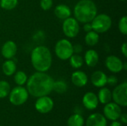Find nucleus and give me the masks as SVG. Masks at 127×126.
<instances>
[{
    "label": "nucleus",
    "mask_w": 127,
    "mask_h": 126,
    "mask_svg": "<svg viewBox=\"0 0 127 126\" xmlns=\"http://www.w3.org/2000/svg\"><path fill=\"white\" fill-rule=\"evenodd\" d=\"M54 80L46 72L36 71L28 77L26 89L29 95L38 98L49 95L53 91Z\"/></svg>",
    "instance_id": "nucleus-1"
},
{
    "label": "nucleus",
    "mask_w": 127,
    "mask_h": 126,
    "mask_svg": "<svg viewBox=\"0 0 127 126\" xmlns=\"http://www.w3.org/2000/svg\"><path fill=\"white\" fill-rule=\"evenodd\" d=\"M53 62L50 49L45 45L35 47L31 53V62L33 68L39 72H47Z\"/></svg>",
    "instance_id": "nucleus-2"
},
{
    "label": "nucleus",
    "mask_w": 127,
    "mask_h": 126,
    "mask_svg": "<svg viewBox=\"0 0 127 126\" xmlns=\"http://www.w3.org/2000/svg\"><path fill=\"white\" fill-rule=\"evenodd\" d=\"M97 14V7L92 0H80L74 7V16L82 24L91 22Z\"/></svg>",
    "instance_id": "nucleus-3"
},
{
    "label": "nucleus",
    "mask_w": 127,
    "mask_h": 126,
    "mask_svg": "<svg viewBox=\"0 0 127 126\" xmlns=\"http://www.w3.org/2000/svg\"><path fill=\"white\" fill-rule=\"evenodd\" d=\"M92 30L97 33H103L110 30L112 25V18L106 13H97L91 22Z\"/></svg>",
    "instance_id": "nucleus-4"
},
{
    "label": "nucleus",
    "mask_w": 127,
    "mask_h": 126,
    "mask_svg": "<svg viewBox=\"0 0 127 126\" xmlns=\"http://www.w3.org/2000/svg\"><path fill=\"white\" fill-rule=\"evenodd\" d=\"M54 53L58 59L63 61L68 60L74 53L73 45L68 39H61L55 44Z\"/></svg>",
    "instance_id": "nucleus-5"
},
{
    "label": "nucleus",
    "mask_w": 127,
    "mask_h": 126,
    "mask_svg": "<svg viewBox=\"0 0 127 126\" xmlns=\"http://www.w3.org/2000/svg\"><path fill=\"white\" fill-rule=\"evenodd\" d=\"M8 96L9 101L12 105L15 106H19L27 102L29 97V94L26 88L24 86L17 85L13 89H10Z\"/></svg>",
    "instance_id": "nucleus-6"
},
{
    "label": "nucleus",
    "mask_w": 127,
    "mask_h": 126,
    "mask_svg": "<svg viewBox=\"0 0 127 126\" xmlns=\"http://www.w3.org/2000/svg\"><path fill=\"white\" fill-rule=\"evenodd\" d=\"M62 29L64 35L69 39L75 38L80 33V22L74 17H68L63 20Z\"/></svg>",
    "instance_id": "nucleus-7"
},
{
    "label": "nucleus",
    "mask_w": 127,
    "mask_h": 126,
    "mask_svg": "<svg viewBox=\"0 0 127 126\" xmlns=\"http://www.w3.org/2000/svg\"><path fill=\"white\" fill-rule=\"evenodd\" d=\"M112 100L121 107L127 106V82L124 81L116 85L112 91Z\"/></svg>",
    "instance_id": "nucleus-8"
},
{
    "label": "nucleus",
    "mask_w": 127,
    "mask_h": 126,
    "mask_svg": "<svg viewBox=\"0 0 127 126\" xmlns=\"http://www.w3.org/2000/svg\"><path fill=\"white\" fill-rule=\"evenodd\" d=\"M54 100L47 96H42L38 97L35 102V109L40 114H48L52 111L54 108Z\"/></svg>",
    "instance_id": "nucleus-9"
},
{
    "label": "nucleus",
    "mask_w": 127,
    "mask_h": 126,
    "mask_svg": "<svg viewBox=\"0 0 127 126\" xmlns=\"http://www.w3.org/2000/svg\"><path fill=\"white\" fill-rule=\"evenodd\" d=\"M121 114V107L114 102H109L103 108V115L106 120L112 121L118 120Z\"/></svg>",
    "instance_id": "nucleus-10"
},
{
    "label": "nucleus",
    "mask_w": 127,
    "mask_h": 126,
    "mask_svg": "<svg viewBox=\"0 0 127 126\" xmlns=\"http://www.w3.org/2000/svg\"><path fill=\"white\" fill-rule=\"evenodd\" d=\"M124 62L117 56L109 55L105 59V65L106 68L113 74H118L124 71Z\"/></svg>",
    "instance_id": "nucleus-11"
},
{
    "label": "nucleus",
    "mask_w": 127,
    "mask_h": 126,
    "mask_svg": "<svg viewBox=\"0 0 127 126\" xmlns=\"http://www.w3.org/2000/svg\"><path fill=\"white\" fill-rule=\"evenodd\" d=\"M17 53V45L13 40L6 41L1 48V54L5 59H12Z\"/></svg>",
    "instance_id": "nucleus-12"
},
{
    "label": "nucleus",
    "mask_w": 127,
    "mask_h": 126,
    "mask_svg": "<svg viewBox=\"0 0 127 126\" xmlns=\"http://www.w3.org/2000/svg\"><path fill=\"white\" fill-rule=\"evenodd\" d=\"M82 102L83 106L86 109L91 111L96 109L99 105V101L97 94L92 91H89L83 95Z\"/></svg>",
    "instance_id": "nucleus-13"
},
{
    "label": "nucleus",
    "mask_w": 127,
    "mask_h": 126,
    "mask_svg": "<svg viewBox=\"0 0 127 126\" xmlns=\"http://www.w3.org/2000/svg\"><path fill=\"white\" fill-rule=\"evenodd\" d=\"M71 80L72 84L76 87L83 88L87 85L89 82V77L84 71L77 70L71 74Z\"/></svg>",
    "instance_id": "nucleus-14"
},
{
    "label": "nucleus",
    "mask_w": 127,
    "mask_h": 126,
    "mask_svg": "<svg viewBox=\"0 0 127 126\" xmlns=\"http://www.w3.org/2000/svg\"><path fill=\"white\" fill-rule=\"evenodd\" d=\"M107 75L102 71H95L91 75L92 84L96 88H102L107 85Z\"/></svg>",
    "instance_id": "nucleus-15"
},
{
    "label": "nucleus",
    "mask_w": 127,
    "mask_h": 126,
    "mask_svg": "<svg viewBox=\"0 0 127 126\" xmlns=\"http://www.w3.org/2000/svg\"><path fill=\"white\" fill-rule=\"evenodd\" d=\"M86 126H107V120L103 114L94 113L87 118Z\"/></svg>",
    "instance_id": "nucleus-16"
},
{
    "label": "nucleus",
    "mask_w": 127,
    "mask_h": 126,
    "mask_svg": "<svg viewBox=\"0 0 127 126\" xmlns=\"http://www.w3.org/2000/svg\"><path fill=\"white\" fill-rule=\"evenodd\" d=\"M83 59L84 63H86L88 67L94 68L99 62V54L97 50L94 49H89L86 51Z\"/></svg>",
    "instance_id": "nucleus-17"
},
{
    "label": "nucleus",
    "mask_w": 127,
    "mask_h": 126,
    "mask_svg": "<svg viewBox=\"0 0 127 126\" xmlns=\"http://www.w3.org/2000/svg\"><path fill=\"white\" fill-rule=\"evenodd\" d=\"M54 12V15L56 16V17L63 21L70 17L72 13L70 7L65 4H57L55 7Z\"/></svg>",
    "instance_id": "nucleus-18"
},
{
    "label": "nucleus",
    "mask_w": 127,
    "mask_h": 126,
    "mask_svg": "<svg viewBox=\"0 0 127 126\" xmlns=\"http://www.w3.org/2000/svg\"><path fill=\"white\" fill-rule=\"evenodd\" d=\"M1 70L3 74L7 76H13L16 71V64L12 59H6L1 65Z\"/></svg>",
    "instance_id": "nucleus-19"
},
{
    "label": "nucleus",
    "mask_w": 127,
    "mask_h": 126,
    "mask_svg": "<svg viewBox=\"0 0 127 126\" xmlns=\"http://www.w3.org/2000/svg\"><path fill=\"white\" fill-rule=\"evenodd\" d=\"M97 96L99 102L103 105H106L112 101V91L109 88L105 86L100 88Z\"/></svg>",
    "instance_id": "nucleus-20"
},
{
    "label": "nucleus",
    "mask_w": 127,
    "mask_h": 126,
    "mask_svg": "<svg viewBox=\"0 0 127 126\" xmlns=\"http://www.w3.org/2000/svg\"><path fill=\"white\" fill-rule=\"evenodd\" d=\"M86 44L89 47H93L97 45L100 40V36L99 33L95 32V30H91L88 33H86L85 38H84Z\"/></svg>",
    "instance_id": "nucleus-21"
},
{
    "label": "nucleus",
    "mask_w": 127,
    "mask_h": 126,
    "mask_svg": "<svg viewBox=\"0 0 127 126\" xmlns=\"http://www.w3.org/2000/svg\"><path fill=\"white\" fill-rule=\"evenodd\" d=\"M68 60H69L70 65L71 66V68L74 69H80L84 65L83 57L80 54L73 53L71 56V57L68 59Z\"/></svg>",
    "instance_id": "nucleus-22"
},
{
    "label": "nucleus",
    "mask_w": 127,
    "mask_h": 126,
    "mask_svg": "<svg viewBox=\"0 0 127 126\" xmlns=\"http://www.w3.org/2000/svg\"><path fill=\"white\" fill-rule=\"evenodd\" d=\"M85 124V120L83 117L80 114H74L69 117L67 121L68 126H83Z\"/></svg>",
    "instance_id": "nucleus-23"
},
{
    "label": "nucleus",
    "mask_w": 127,
    "mask_h": 126,
    "mask_svg": "<svg viewBox=\"0 0 127 126\" xmlns=\"http://www.w3.org/2000/svg\"><path fill=\"white\" fill-rule=\"evenodd\" d=\"M13 76V80H14L15 83L19 86H24L26 84L28 79V75L23 71H16Z\"/></svg>",
    "instance_id": "nucleus-24"
},
{
    "label": "nucleus",
    "mask_w": 127,
    "mask_h": 126,
    "mask_svg": "<svg viewBox=\"0 0 127 126\" xmlns=\"http://www.w3.org/2000/svg\"><path fill=\"white\" fill-rule=\"evenodd\" d=\"M67 90H68V85L64 80L54 81L53 85V91H54L57 94H62L65 93Z\"/></svg>",
    "instance_id": "nucleus-25"
},
{
    "label": "nucleus",
    "mask_w": 127,
    "mask_h": 126,
    "mask_svg": "<svg viewBox=\"0 0 127 126\" xmlns=\"http://www.w3.org/2000/svg\"><path fill=\"white\" fill-rule=\"evenodd\" d=\"M19 0H0L1 8L5 10H11L16 7Z\"/></svg>",
    "instance_id": "nucleus-26"
},
{
    "label": "nucleus",
    "mask_w": 127,
    "mask_h": 126,
    "mask_svg": "<svg viewBox=\"0 0 127 126\" xmlns=\"http://www.w3.org/2000/svg\"><path fill=\"white\" fill-rule=\"evenodd\" d=\"M10 85L5 80H0V99H4L9 95Z\"/></svg>",
    "instance_id": "nucleus-27"
},
{
    "label": "nucleus",
    "mask_w": 127,
    "mask_h": 126,
    "mask_svg": "<svg viewBox=\"0 0 127 126\" xmlns=\"http://www.w3.org/2000/svg\"><path fill=\"white\" fill-rule=\"evenodd\" d=\"M118 30L120 33L124 36L127 34V16H122L118 22Z\"/></svg>",
    "instance_id": "nucleus-28"
},
{
    "label": "nucleus",
    "mask_w": 127,
    "mask_h": 126,
    "mask_svg": "<svg viewBox=\"0 0 127 126\" xmlns=\"http://www.w3.org/2000/svg\"><path fill=\"white\" fill-rule=\"evenodd\" d=\"M53 0H40V7L45 10H49L53 7Z\"/></svg>",
    "instance_id": "nucleus-29"
},
{
    "label": "nucleus",
    "mask_w": 127,
    "mask_h": 126,
    "mask_svg": "<svg viewBox=\"0 0 127 126\" xmlns=\"http://www.w3.org/2000/svg\"><path fill=\"white\" fill-rule=\"evenodd\" d=\"M118 77L115 75H111L109 76H107V85H109L111 86H115L118 85Z\"/></svg>",
    "instance_id": "nucleus-30"
},
{
    "label": "nucleus",
    "mask_w": 127,
    "mask_h": 126,
    "mask_svg": "<svg viewBox=\"0 0 127 126\" xmlns=\"http://www.w3.org/2000/svg\"><path fill=\"white\" fill-rule=\"evenodd\" d=\"M83 46L80 44H75L73 45V51L74 53H77V54H80L82 53L83 51Z\"/></svg>",
    "instance_id": "nucleus-31"
},
{
    "label": "nucleus",
    "mask_w": 127,
    "mask_h": 126,
    "mask_svg": "<svg viewBox=\"0 0 127 126\" xmlns=\"http://www.w3.org/2000/svg\"><path fill=\"white\" fill-rule=\"evenodd\" d=\"M121 52L124 55L125 58L127 57V42H124L121 46Z\"/></svg>",
    "instance_id": "nucleus-32"
},
{
    "label": "nucleus",
    "mask_w": 127,
    "mask_h": 126,
    "mask_svg": "<svg viewBox=\"0 0 127 126\" xmlns=\"http://www.w3.org/2000/svg\"><path fill=\"white\" fill-rule=\"evenodd\" d=\"M83 29L86 33H88L91 30H92V24L91 22H86L83 24Z\"/></svg>",
    "instance_id": "nucleus-33"
},
{
    "label": "nucleus",
    "mask_w": 127,
    "mask_h": 126,
    "mask_svg": "<svg viewBox=\"0 0 127 126\" xmlns=\"http://www.w3.org/2000/svg\"><path fill=\"white\" fill-rule=\"evenodd\" d=\"M121 123L122 124H127V114H121L119 117Z\"/></svg>",
    "instance_id": "nucleus-34"
},
{
    "label": "nucleus",
    "mask_w": 127,
    "mask_h": 126,
    "mask_svg": "<svg viewBox=\"0 0 127 126\" xmlns=\"http://www.w3.org/2000/svg\"><path fill=\"white\" fill-rule=\"evenodd\" d=\"M110 126H124L123 124L121 123V122H118L117 120H115V121H112V123H111Z\"/></svg>",
    "instance_id": "nucleus-35"
},
{
    "label": "nucleus",
    "mask_w": 127,
    "mask_h": 126,
    "mask_svg": "<svg viewBox=\"0 0 127 126\" xmlns=\"http://www.w3.org/2000/svg\"><path fill=\"white\" fill-rule=\"evenodd\" d=\"M123 68H124V71H127V62H124Z\"/></svg>",
    "instance_id": "nucleus-36"
},
{
    "label": "nucleus",
    "mask_w": 127,
    "mask_h": 126,
    "mask_svg": "<svg viewBox=\"0 0 127 126\" xmlns=\"http://www.w3.org/2000/svg\"><path fill=\"white\" fill-rule=\"evenodd\" d=\"M120 1H126V0H120Z\"/></svg>",
    "instance_id": "nucleus-37"
},
{
    "label": "nucleus",
    "mask_w": 127,
    "mask_h": 126,
    "mask_svg": "<svg viewBox=\"0 0 127 126\" xmlns=\"http://www.w3.org/2000/svg\"><path fill=\"white\" fill-rule=\"evenodd\" d=\"M0 126H1V125H0Z\"/></svg>",
    "instance_id": "nucleus-38"
}]
</instances>
